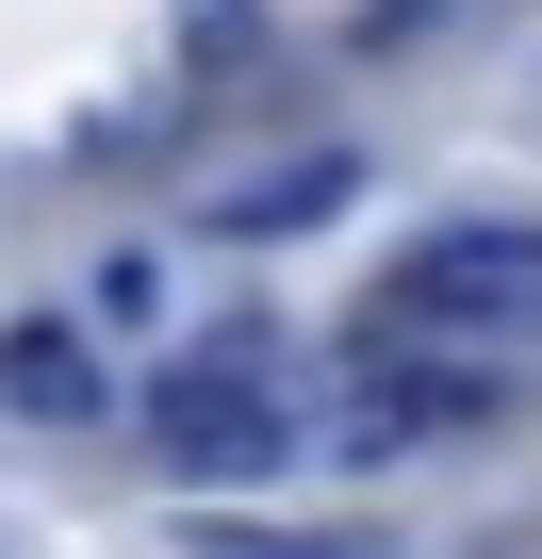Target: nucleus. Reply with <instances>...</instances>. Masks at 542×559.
<instances>
[{"label": "nucleus", "mask_w": 542, "mask_h": 559, "mask_svg": "<svg viewBox=\"0 0 542 559\" xmlns=\"http://www.w3.org/2000/svg\"><path fill=\"white\" fill-rule=\"evenodd\" d=\"M493 330H542V230H526V214L427 230V247L378 280V330H362V346H493Z\"/></svg>", "instance_id": "f257e3e1"}, {"label": "nucleus", "mask_w": 542, "mask_h": 559, "mask_svg": "<svg viewBox=\"0 0 542 559\" xmlns=\"http://www.w3.org/2000/svg\"><path fill=\"white\" fill-rule=\"evenodd\" d=\"M148 444H165V477H280V461H297L280 346H263V330H230V346L165 362V379H148Z\"/></svg>", "instance_id": "f03ea898"}, {"label": "nucleus", "mask_w": 542, "mask_h": 559, "mask_svg": "<svg viewBox=\"0 0 542 559\" xmlns=\"http://www.w3.org/2000/svg\"><path fill=\"white\" fill-rule=\"evenodd\" d=\"M477 362H411V346H362V395H346V461H395L427 428H477Z\"/></svg>", "instance_id": "7ed1b4c3"}, {"label": "nucleus", "mask_w": 542, "mask_h": 559, "mask_svg": "<svg viewBox=\"0 0 542 559\" xmlns=\"http://www.w3.org/2000/svg\"><path fill=\"white\" fill-rule=\"evenodd\" d=\"M346 198H362V148H297V165L214 181V198H197V230H230V247H297V230H329Z\"/></svg>", "instance_id": "20e7f679"}, {"label": "nucleus", "mask_w": 542, "mask_h": 559, "mask_svg": "<svg viewBox=\"0 0 542 559\" xmlns=\"http://www.w3.org/2000/svg\"><path fill=\"white\" fill-rule=\"evenodd\" d=\"M0 412H17V428H99V412H116V379H99V346H83V330L17 313V330H0Z\"/></svg>", "instance_id": "39448f33"}, {"label": "nucleus", "mask_w": 542, "mask_h": 559, "mask_svg": "<svg viewBox=\"0 0 542 559\" xmlns=\"http://www.w3.org/2000/svg\"><path fill=\"white\" fill-rule=\"evenodd\" d=\"M197 559H362V543H297V526H246L230 510V526H197Z\"/></svg>", "instance_id": "423d86ee"}, {"label": "nucleus", "mask_w": 542, "mask_h": 559, "mask_svg": "<svg viewBox=\"0 0 542 559\" xmlns=\"http://www.w3.org/2000/svg\"><path fill=\"white\" fill-rule=\"evenodd\" d=\"M165 313V263H99V330H148Z\"/></svg>", "instance_id": "0eeeda50"}]
</instances>
